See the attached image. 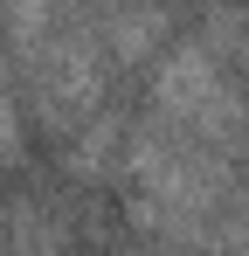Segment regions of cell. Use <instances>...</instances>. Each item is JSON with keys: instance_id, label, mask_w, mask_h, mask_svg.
Masks as SVG:
<instances>
[{"instance_id": "cell-1", "label": "cell", "mask_w": 249, "mask_h": 256, "mask_svg": "<svg viewBox=\"0 0 249 256\" xmlns=\"http://www.w3.org/2000/svg\"><path fill=\"white\" fill-rule=\"evenodd\" d=\"M124 180H132V214L160 236H201L214 201L228 194V152H214L187 132L160 125L146 111V125L124 146Z\"/></svg>"}, {"instance_id": "cell-2", "label": "cell", "mask_w": 249, "mask_h": 256, "mask_svg": "<svg viewBox=\"0 0 249 256\" xmlns=\"http://www.w3.org/2000/svg\"><path fill=\"white\" fill-rule=\"evenodd\" d=\"M152 118L187 138H201L214 152H242L249 138V111H242V90L236 76L214 62V48L194 35V42H173L152 76Z\"/></svg>"}, {"instance_id": "cell-3", "label": "cell", "mask_w": 249, "mask_h": 256, "mask_svg": "<svg viewBox=\"0 0 249 256\" xmlns=\"http://www.w3.org/2000/svg\"><path fill=\"white\" fill-rule=\"evenodd\" d=\"M104 62H111V48H104V35H90V28L42 35L35 84H42V111H48L56 132L83 125V118L97 111V97H104Z\"/></svg>"}, {"instance_id": "cell-4", "label": "cell", "mask_w": 249, "mask_h": 256, "mask_svg": "<svg viewBox=\"0 0 249 256\" xmlns=\"http://www.w3.org/2000/svg\"><path fill=\"white\" fill-rule=\"evenodd\" d=\"M97 35L111 48V62H146V56L166 42V7L160 0H111V7L97 14Z\"/></svg>"}, {"instance_id": "cell-5", "label": "cell", "mask_w": 249, "mask_h": 256, "mask_svg": "<svg viewBox=\"0 0 249 256\" xmlns=\"http://www.w3.org/2000/svg\"><path fill=\"white\" fill-rule=\"evenodd\" d=\"M7 146H14V104H7V90H0V160H7Z\"/></svg>"}]
</instances>
